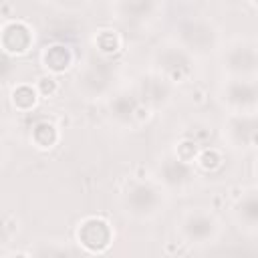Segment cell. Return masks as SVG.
I'll return each mask as SVG.
<instances>
[{
	"instance_id": "4",
	"label": "cell",
	"mask_w": 258,
	"mask_h": 258,
	"mask_svg": "<svg viewBox=\"0 0 258 258\" xmlns=\"http://www.w3.org/2000/svg\"><path fill=\"white\" fill-rule=\"evenodd\" d=\"M177 163H179V159H175V157H165L163 161H161V167H163V181L167 183V185H171V187H181L185 181H187V167L181 163L179 167H177Z\"/></svg>"
},
{
	"instance_id": "2",
	"label": "cell",
	"mask_w": 258,
	"mask_h": 258,
	"mask_svg": "<svg viewBox=\"0 0 258 258\" xmlns=\"http://www.w3.org/2000/svg\"><path fill=\"white\" fill-rule=\"evenodd\" d=\"M218 230V222L202 212H187L181 218V232L189 242H206Z\"/></svg>"
},
{
	"instance_id": "5",
	"label": "cell",
	"mask_w": 258,
	"mask_h": 258,
	"mask_svg": "<svg viewBox=\"0 0 258 258\" xmlns=\"http://www.w3.org/2000/svg\"><path fill=\"white\" fill-rule=\"evenodd\" d=\"M238 216L244 218L252 228H258V191H250L238 206Z\"/></svg>"
},
{
	"instance_id": "1",
	"label": "cell",
	"mask_w": 258,
	"mask_h": 258,
	"mask_svg": "<svg viewBox=\"0 0 258 258\" xmlns=\"http://www.w3.org/2000/svg\"><path fill=\"white\" fill-rule=\"evenodd\" d=\"M224 101L234 111H248L258 105V85L250 83V79H234L224 95Z\"/></svg>"
},
{
	"instance_id": "3",
	"label": "cell",
	"mask_w": 258,
	"mask_h": 258,
	"mask_svg": "<svg viewBox=\"0 0 258 258\" xmlns=\"http://www.w3.org/2000/svg\"><path fill=\"white\" fill-rule=\"evenodd\" d=\"M240 62H244L242 64V75H252L258 69V50H256V46H252V44H236V46H232L226 67L236 75L238 69H240Z\"/></svg>"
}]
</instances>
